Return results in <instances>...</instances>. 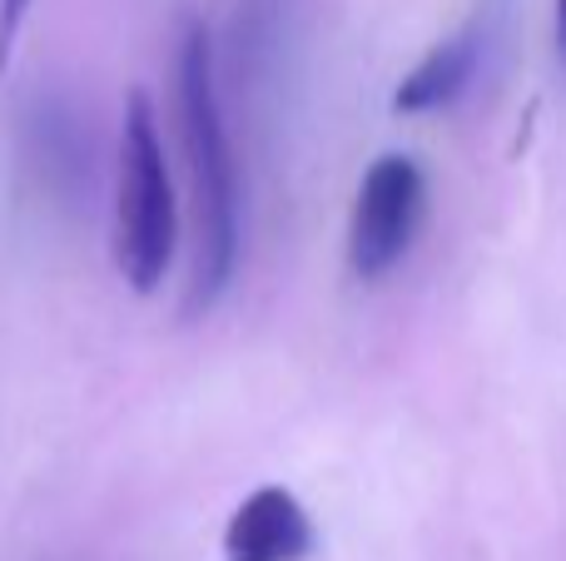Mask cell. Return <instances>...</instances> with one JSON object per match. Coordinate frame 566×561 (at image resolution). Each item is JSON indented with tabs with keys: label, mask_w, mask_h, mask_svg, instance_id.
<instances>
[{
	"label": "cell",
	"mask_w": 566,
	"mask_h": 561,
	"mask_svg": "<svg viewBox=\"0 0 566 561\" xmlns=\"http://www.w3.org/2000/svg\"><path fill=\"white\" fill-rule=\"evenodd\" d=\"M175 99H179V139L195 184V278H189L185 314L199 318L224 298L239 268V159L224 129V105L214 85V45L205 20H185L175 55Z\"/></svg>",
	"instance_id": "6da1fadb"
},
{
	"label": "cell",
	"mask_w": 566,
	"mask_h": 561,
	"mask_svg": "<svg viewBox=\"0 0 566 561\" xmlns=\"http://www.w3.org/2000/svg\"><path fill=\"white\" fill-rule=\"evenodd\" d=\"M179 248V199L165 165L155 99L129 89L119 129V189H115V268L135 294L165 284Z\"/></svg>",
	"instance_id": "7a4b0ae2"
},
{
	"label": "cell",
	"mask_w": 566,
	"mask_h": 561,
	"mask_svg": "<svg viewBox=\"0 0 566 561\" xmlns=\"http://www.w3.org/2000/svg\"><path fill=\"white\" fill-rule=\"evenodd\" d=\"M428 214V174L412 155H382L368 165L353 199L348 268L358 278H382L402 264Z\"/></svg>",
	"instance_id": "3957f363"
},
{
	"label": "cell",
	"mask_w": 566,
	"mask_h": 561,
	"mask_svg": "<svg viewBox=\"0 0 566 561\" xmlns=\"http://www.w3.org/2000/svg\"><path fill=\"white\" fill-rule=\"evenodd\" d=\"M318 547L313 517L289 487H254L224 527V561H303Z\"/></svg>",
	"instance_id": "277c9868"
},
{
	"label": "cell",
	"mask_w": 566,
	"mask_h": 561,
	"mask_svg": "<svg viewBox=\"0 0 566 561\" xmlns=\"http://www.w3.org/2000/svg\"><path fill=\"white\" fill-rule=\"evenodd\" d=\"M478 35H452L442 45H432L408 75L392 89V115H438V109L458 105V95L478 75Z\"/></svg>",
	"instance_id": "5b68a950"
},
{
	"label": "cell",
	"mask_w": 566,
	"mask_h": 561,
	"mask_svg": "<svg viewBox=\"0 0 566 561\" xmlns=\"http://www.w3.org/2000/svg\"><path fill=\"white\" fill-rule=\"evenodd\" d=\"M25 10H30V0H0V70H6L10 50H15V35H20V25H25Z\"/></svg>",
	"instance_id": "8992f818"
},
{
	"label": "cell",
	"mask_w": 566,
	"mask_h": 561,
	"mask_svg": "<svg viewBox=\"0 0 566 561\" xmlns=\"http://www.w3.org/2000/svg\"><path fill=\"white\" fill-rule=\"evenodd\" d=\"M552 20H557V55H562V65H566V0L552 6Z\"/></svg>",
	"instance_id": "52a82bcc"
}]
</instances>
